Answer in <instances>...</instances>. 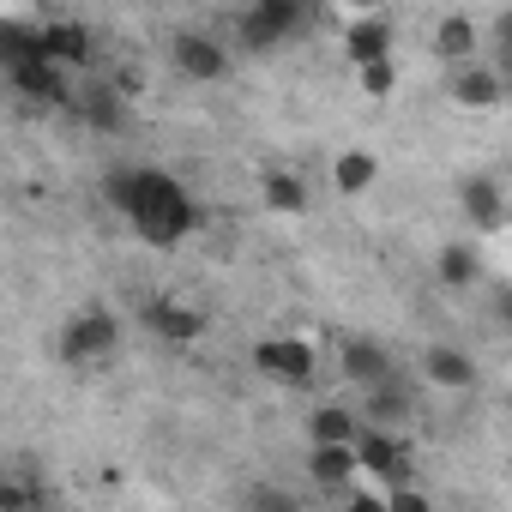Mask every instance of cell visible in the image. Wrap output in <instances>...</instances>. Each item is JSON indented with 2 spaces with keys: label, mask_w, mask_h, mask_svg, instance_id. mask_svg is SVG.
Masks as SVG:
<instances>
[{
  "label": "cell",
  "mask_w": 512,
  "mask_h": 512,
  "mask_svg": "<svg viewBox=\"0 0 512 512\" xmlns=\"http://www.w3.org/2000/svg\"><path fill=\"white\" fill-rule=\"evenodd\" d=\"M356 85H362V97H392L398 91V67L392 61H374V67L356 73Z\"/></svg>",
  "instance_id": "cell-23"
},
{
  "label": "cell",
  "mask_w": 512,
  "mask_h": 512,
  "mask_svg": "<svg viewBox=\"0 0 512 512\" xmlns=\"http://www.w3.org/2000/svg\"><path fill=\"white\" fill-rule=\"evenodd\" d=\"M338 374H344L350 386H362V392H374V386L398 380V368H392V350H386L380 338H350V344L338 350Z\"/></svg>",
  "instance_id": "cell-7"
},
{
  "label": "cell",
  "mask_w": 512,
  "mask_h": 512,
  "mask_svg": "<svg viewBox=\"0 0 512 512\" xmlns=\"http://www.w3.org/2000/svg\"><path fill=\"white\" fill-rule=\"evenodd\" d=\"M344 55H350V67H356V73H362V67H374V61H392V19H380V13L356 19V25L344 31Z\"/></svg>",
  "instance_id": "cell-12"
},
{
  "label": "cell",
  "mask_w": 512,
  "mask_h": 512,
  "mask_svg": "<svg viewBox=\"0 0 512 512\" xmlns=\"http://www.w3.org/2000/svg\"><path fill=\"white\" fill-rule=\"evenodd\" d=\"M500 314H506V320H512V290H506V296H500Z\"/></svg>",
  "instance_id": "cell-27"
},
{
  "label": "cell",
  "mask_w": 512,
  "mask_h": 512,
  "mask_svg": "<svg viewBox=\"0 0 512 512\" xmlns=\"http://www.w3.org/2000/svg\"><path fill=\"white\" fill-rule=\"evenodd\" d=\"M338 512H386V494H362V488H350V494L338 500Z\"/></svg>",
  "instance_id": "cell-26"
},
{
  "label": "cell",
  "mask_w": 512,
  "mask_h": 512,
  "mask_svg": "<svg viewBox=\"0 0 512 512\" xmlns=\"http://www.w3.org/2000/svg\"><path fill=\"white\" fill-rule=\"evenodd\" d=\"M332 181H338V193H368V187L380 181V157H374V151H338Z\"/></svg>",
  "instance_id": "cell-19"
},
{
  "label": "cell",
  "mask_w": 512,
  "mask_h": 512,
  "mask_svg": "<svg viewBox=\"0 0 512 512\" xmlns=\"http://www.w3.org/2000/svg\"><path fill=\"white\" fill-rule=\"evenodd\" d=\"M79 115H85V127L115 133V127H121V91H115V85H91V91H79Z\"/></svg>",
  "instance_id": "cell-20"
},
{
  "label": "cell",
  "mask_w": 512,
  "mask_h": 512,
  "mask_svg": "<svg viewBox=\"0 0 512 512\" xmlns=\"http://www.w3.org/2000/svg\"><path fill=\"white\" fill-rule=\"evenodd\" d=\"M410 410H416V398H410V386H404V380H386V386L362 392V428L398 434V428L410 422Z\"/></svg>",
  "instance_id": "cell-11"
},
{
  "label": "cell",
  "mask_w": 512,
  "mask_h": 512,
  "mask_svg": "<svg viewBox=\"0 0 512 512\" xmlns=\"http://www.w3.org/2000/svg\"><path fill=\"white\" fill-rule=\"evenodd\" d=\"M356 464H362L368 476H380L386 494H392V488H410V458H404V440H398V434L362 428V440H356Z\"/></svg>",
  "instance_id": "cell-6"
},
{
  "label": "cell",
  "mask_w": 512,
  "mask_h": 512,
  "mask_svg": "<svg viewBox=\"0 0 512 512\" xmlns=\"http://www.w3.org/2000/svg\"><path fill=\"white\" fill-rule=\"evenodd\" d=\"M500 91H506V79H500V67H488V61H470V67L452 73V103H458V109H494Z\"/></svg>",
  "instance_id": "cell-13"
},
{
  "label": "cell",
  "mask_w": 512,
  "mask_h": 512,
  "mask_svg": "<svg viewBox=\"0 0 512 512\" xmlns=\"http://www.w3.org/2000/svg\"><path fill=\"white\" fill-rule=\"evenodd\" d=\"M139 326L151 332V338H163V344H193L199 332H205V314L199 308H181V302H169V296H151L145 308H139Z\"/></svg>",
  "instance_id": "cell-8"
},
{
  "label": "cell",
  "mask_w": 512,
  "mask_h": 512,
  "mask_svg": "<svg viewBox=\"0 0 512 512\" xmlns=\"http://www.w3.org/2000/svg\"><path fill=\"white\" fill-rule=\"evenodd\" d=\"M386 512H434V500L410 482V488H392V494H386Z\"/></svg>",
  "instance_id": "cell-25"
},
{
  "label": "cell",
  "mask_w": 512,
  "mask_h": 512,
  "mask_svg": "<svg viewBox=\"0 0 512 512\" xmlns=\"http://www.w3.org/2000/svg\"><path fill=\"white\" fill-rule=\"evenodd\" d=\"M260 199H266V211H308V181L278 169V175L260 181Z\"/></svg>",
  "instance_id": "cell-22"
},
{
  "label": "cell",
  "mask_w": 512,
  "mask_h": 512,
  "mask_svg": "<svg viewBox=\"0 0 512 512\" xmlns=\"http://www.w3.org/2000/svg\"><path fill=\"white\" fill-rule=\"evenodd\" d=\"M356 446H314L308 452V482L326 488V494H350V476H356Z\"/></svg>",
  "instance_id": "cell-15"
},
{
  "label": "cell",
  "mask_w": 512,
  "mask_h": 512,
  "mask_svg": "<svg viewBox=\"0 0 512 512\" xmlns=\"http://www.w3.org/2000/svg\"><path fill=\"white\" fill-rule=\"evenodd\" d=\"M253 368L278 386H314V344L308 338H260L253 344Z\"/></svg>",
  "instance_id": "cell-3"
},
{
  "label": "cell",
  "mask_w": 512,
  "mask_h": 512,
  "mask_svg": "<svg viewBox=\"0 0 512 512\" xmlns=\"http://www.w3.org/2000/svg\"><path fill=\"white\" fill-rule=\"evenodd\" d=\"M37 49H43V61H55L61 73H73V67L91 61V31L73 25V19H49V25H37Z\"/></svg>",
  "instance_id": "cell-9"
},
{
  "label": "cell",
  "mask_w": 512,
  "mask_h": 512,
  "mask_svg": "<svg viewBox=\"0 0 512 512\" xmlns=\"http://www.w3.org/2000/svg\"><path fill=\"white\" fill-rule=\"evenodd\" d=\"M247 512H302V506H296L284 488H266V482H260V488H247Z\"/></svg>",
  "instance_id": "cell-24"
},
{
  "label": "cell",
  "mask_w": 512,
  "mask_h": 512,
  "mask_svg": "<svg viewBox=\"0 0 512 512\" xmlns=\"http://www.w3.org/2000/svg\"><path fill=\"white\" fill-rule=\"evenodd\" d=\"M500 211H506L500 181H464V217H470L476 229H494V223H500Z\"/></svg>",
  "instance_id": "cell-21"
},
{
  "label": "cell",
  "mask_w": 512,
  "mask_h": 512,
  "mask_svg": "<svg viewBox=\"0 0 512 512\" xmlns=\"http://www.w3.org/2000/svg\"><path fill=\"white\" fill-rule=\"evenodd\" d=\"M296 25H302V7H296V0H260V7H247V13L235 19V31H241L247 49H278Z\"/></svg>",
  "instance_id": "cell-5"
},
{
  "label": "cell",
  "mask_w": 512,
  "mask_h": 512,
  "mask_svg": "<svg viewBox=\"0 0 512 512\" xmlns=\"http://www.w3.org/2000/svg\"><path fill=\"white\" fill-rule=\"evenodd\" d=\"M127 217L139 229L145 247H181L199 223L187 187L169 175V169H133V193H127Z\"/></svg>",
  "instance_id": "cell-1"
},
{
  "label": "cell",
  "mask_w": 512,
  "mask_h": 512,
  "mask_svg": "<svg viewBox=\"0 0 512 512\" xmlns=\"http://www.w3.org/2000/svg\"><path fill=\"white\" fill-rule=\"evenodd\" d=\"M434 272H440L446 290H470V284L482 278V260H476V247H470V241H446V247H440V260H434Z\"/></svg>",
  "instance_id": "cell-18"
},
{
  "label": "cell",
  "mask_w": 512,
  "mask_h": 512,
  "mask_svg": "<svg viewBox=\"0 0 512 512\" xmlns=\"http://www.w3.org/2000/svg\"><path fill=\"white\" fill-rule=\"evenodd\" d=\"M422 368H428V380H434V386H446V392L476 386V362H470L464 350H452V344H434V350L422 356Z\"/></svg>",
  "instance_id": "cell-17"
},
{
  "label": "cell",
  "mask_w": 512,
  "mask_h": 512,
  "mask_svg": "<svg viewBox=\"0 0 512 512\" xmlns=\"http://www.w3.org/2000/svg\"><path fill=\"white\" fill-rule=\"evenodd\" d=\"M308 440H314V446H356V440H362V416L344 410V404H320V410L308 416Z\"/></svg>",
  "instance_id": "cell-16"
},
{
  "label": "cell",
  "mask_w": 512,
  "mask_h": 512,
  "mask_svg": "<svg viewBox=\"0 0 512 512\" xmlns=\"http://www.w3.org/2000/svg\"><path fill=\"white\" fill-rule=\"evenodd\" d=\"M476 49H482V31H476V19H464V13H446V19L434 25V55H440V61H452V73H458V67H470V61H476Z\"/></svg>",
  "instance_id": "cell-14"
},
{
  "label": "cell",
  "mask_w": 512,
  "mask_h": 512,
  "mask_svg": "<svg viewBox=\"0 0 512 512\" xmlns=\"http://www.w3.org/2000/svg\"><path fill=\"white\" fill-rule=\"evenodd\" d=\"M121 344V320L109 314V308H85V314H73L67 326H61V362H103L109 350Z\"/></svg>",
  "instance_id": "cell-2"
},
{
  "label": "cell",
  "mask_w": 512,
  "mask_h": 512,
  "mask_svg": "<svg viewBox=\"0 0 512 512\" xmlns=\"http://www.w3.org/2000/svg\"><path fill=\"white\" fill-rule=\"evenodd\" d=\"M175 67H181L187 79L211 85V79L229 73V49H223L217 37H205V31H187V37H175Z\"/></svg>",
  "instance_id": "cell-10"
},
{
  "label": "cell",
  "mask_w": 512,
  "mask_h": 512,
  "mask_svg": "<svg viewBox=\"0 0 512 512\" xmlns=\"http://www.w3.org/2000/svg\"><path fill=\"white\" fill-rule=\"evenodd\" d=\"M7 85H13L19 97H31V103H49V109H61V103H79V97H73V79H67L55 61H43V55L7 61Z\"/></svg>",
  "instance_id": "cell-4"
}]
</instances>
